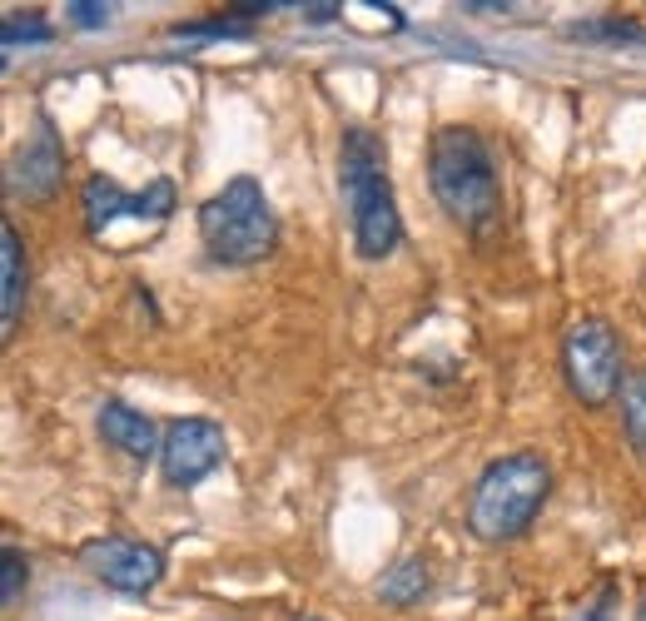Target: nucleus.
I'll list each match as a JSON object with an SVG mask.
<instances>
[{
    "instance_id": "f257e3e1",
    "label": "nucleus",
    "mask_w": 646,
    "mask_h": 621,
    "mask_svg": "<svg viewBox=\"0 0 646 621\" xmlns=\"http://www.w3.org/2000/svg\"><path fill=\"white\" fill-rule=\"evenodd\" d=\"M428 184L438 204L473 234H487L503 215V184L487 140L468 125H442L428 145Z\"/></svg>"
},
{
    "instance_id": "f03ea898",
    "label": "nucleus",
    "mask_w": 646,
    "mask_h": 621,
    "mask_svg": "<svg viewBox=\"0 0 646 621\" xmlns=\"http://www.w3.org/2000/svg\"><path fill=\"white\" fill-rule=\"evenodd\" d=\"M338 184H344L348 215H354V244L364 258H388L399 249L403 225L393 184H388V150L368 129H344L338 140Z\"/></svg>"
},
{
    "instance_id": "7ed1b4c3",
    "label": "nucleus",
    "mask_w": 646,
    "mask_h": 621,
    "mask_svg": "<svg viewBox=\"0 0 646 621\" xmlns=\"http://www.w3.org/2000/svg\"><path fill=\"white\" fill-rule=\"evenodd\" d=\"M547 487H552V472L538 452H512V458L487 462L473 487V503H468V527L483 542H512L542 513Z\"/></svg>"
},
{
    "instance_id": "20e7f679",
    "label": "nucleus",
    "mask_w": 646,
    "mask_h": 621,
    "mask_svg": "<svg viewBox=\"0 0 646 621\" xmlns=\"http://www.w3.org/2000/svg\"><path fill=\"white\" fill-rule=\"evenodd\" d=\"M199 234H205V249L219 258V264H258V258L274 249L279 239V225H274L269 194L254 174H239L229 180L215 199H205L199 209Z\"/></svg>"
},
{
    "instance_id": "39448f33",
    "label": "nucleus",
    "mask_w": 646,
    "mask_h": 621,
    "mask_svg": "<svg viewBox=\"0 0 646 621\" xmlns=\"http://www.w3.org/2000/svg\"><path fill=\"white\" fill-rule=\"evenodd\" d=\"M562 373L567 388L587 407L612 403V393L622 388V343H616L612 323L602 319H577L562 338Z\"/></svg>"
},
{
    "instance_id": "423d86ee",
    "label": "nucleus",
    "mask_w": 646,
    "mask_h": 621,
    "mask_svg": "<svg viewBox=\"0 0 646 621\" xmlns=\"http://www.w3.org/2000/svg\"><path fill=\"white\" fill-rule=\"evenodd\" d=\"M80 562L95 582L125 591V597H145L164 577V552L150 542H135V537H95L80 547Z\"/></svg>"
},
{
    "instance_id": "0eeeda50",
    "label": "nucleus",
    "mask_w": 646,
    "mask_h": 621,
    "mask_svg": "<svg viewBox=\"0 0 646 621\" xmlns=\"http://www.w3.org/2000/svg\"><path fill=\"white\" fill-rule=\"evenodd\" d=\"M224 462V428L215 418H174L164 428L160 468L174 487H194Z\"/></svg>"
},
{
    "instance_id": "6e6552de",
    "label": "nucleus",
    "mask_w": 646,
    "mask_h": 621,
    "mask_svg": "<svg viewBox=\"0 0 646 621\" xmlns=\"http://www.w3.org/2000/svg\"><path fill=\"white\" fill-rule=\"evenodd\" d=\"M80 204H85V225L95 229V234L105 225H115V219H154V225H160V219L174 215V184L154 180L150 189L125 194L109 174H95V180H85V189H80Z\"/></svg>"
},
{
    "instance_id": "1a4fd4ad",
    "label": "nucleus",
    "mask_w": 646,
    "mask_h": 621,
    "mask_svg": "<svg viewBox=\"0 0 646 621\" xmlns=\"http://www.w3.org/2000/svg\"><path fill=\"white\" fill-rule=\"evenodd\" d=\"M65 180V150H60V135H55L50 119H35V135L21 154H15V174H11V189L21 199H50Z\"/></svg>"
},
{
    "instance_id": "9d476101",
    "label": "nucleus",
    "mask_w": 646,
    "mask_h": 621,
    "mask_svg": "<svg viewBox=\"0 0 646 621\" xmlns=\"http://www.w3.org/2000/svg\"><path fill=\"white\" fill-rule=\"evenodd\" d=\"M100 438L109 442V448H119L125 458H135V462H145V458H154V452L164 448V433L154 428V418L150 413H140V407H129V403H100Z\"/></svg>"
},
{
    "instance_id": "9b49d317",
    "label": "nucleus",
    "mask_w": 646,
    "mask_h": 621,
    "mask_svg": "<svg viewBox=\"0 0 646 621\" xmlns=\"http://www.w3.org/2000/svg\"><path fill=\"white\" fill-rule=\"evenodd\" d=\"M25 309V244L15 225H0V329L15 333Z\"/></svg>"
},
{
    "instance_id": "f8f14e48",
    "label": "nucleus",
    "mask_w": 646,
    "mask_h": 621,
    "mask_svg": "<svg viewBox=\"0 0 646 621\" xmlns=\"http://www.w3.org/2000/svg\"><path fill=\"white\" fill-rule=\"evenodd\" d=\"M423 591H428V562L423 557H403L399 567L383 572V582H378V597L388 607H413Z\"/></svg>"
},
{
    "instance_id": "ddd939ff",
    "label": "nucleus",
    "mask_w": 646,
    "mask_h": 621,
    "mask_svg": "<svg viewBox=\"0 0 646 621\" xmlns=\"http://www.w3.org/2000/svg\"><path fill=\"white\" fill-rule=\"evenodd\" d=\"M622 428H626V442L646 458V368L622 378Z\"/></svg>"
},
{
    "instance_id": "4468645a",
    "label": "nucleus",
    "mask_w": 646,
    "mask_h": 621,
    "mask_svg": "<svg viewBox=\"0 0 646 621\" xmlns=\"http://www.w3.org/2000/svg\"><path fill=\"white\" fill-rule=\"evenodd\" d=\"M0 572H5V577H0V601H15L21 597V582L31 577V562H25L21 547H5V552H0Z\"/></svg>"
},
{
    "instance_id": "2eb2a0df",
    "label": "nucleus",
    "mask_w": 646,
    "mask_h": 621,
    "mask_svg": "<svg viewBox=\"0 0 646 621\" xmlns=\"http://www.w3.org/2000/svg\"><path fill=\"white\" fill-rule=\"evenodd\" d=\"M50 25H45V21H21V15H11V21H5V31H0V41H5V55H11L15 50V45H45V41H50Z\"/></svg>"
},
{
    "instance_id": "dca6fc26",
    "label": "nucleus",
    "mask_w": 646,
    "mask_h": 621,
    "mask_svg": "<svg viewBox=\"0 0 646 621\" xmlns=\"http://www.w3.org/2000/svg\"><path fill=\"white\" fill-rule=\"evenodd\" d=\"M572 35H577V41H636V45L646 41V31H636V25H616V21H607V25H572Z\"/></svg>"
},
{
    "instance_id": "f3484780",
    "label": "nucleus",
    "mask_w": 646,
    "mask_h": 621,
    "mask_svg": "<svg viewBox=\"0 0 646 621\" xmlns=\"http://www.w3.org/2000/svg\"><path fill=\"white\" fill-rule=\"evenodd\" d=\"M199 35H244L234 21H205V25H174V41H199Z\"/></svg>"
},
{
    "instance_id": "a211bd4d",
    "label": "nucleus",
    "mask_w": 646,
    "mask_h": 621,
    "mask_svg": "<svg viewBox=\"0 0 646 621\" xmlns=\"http://www.w3.org/2000/svg\"><path fill=\"white\" fill-rule=\"evenodd\" d=\"M70 21L76 25H85V31H100V25H109V5H85V0H80V5H70Z\"/></svg>"
},
{
    "instance_id": "6ab92c4d",
    "label": "nucleus",
    "mask_w": 646,
    "mask_h": 621,
    "mask_svg": "<svg viewBox=\"0 0 646 621\" xmlns=\"http://www.w3.org/2000/svg\"><path fill=\"white\" fill-rule=\"evenodd\" d=\"M303 15H309V21H334V5H309V11H303Z\"/></svg>"
},
{
    "instance_id": "aec40b11",
    "label": "nucleus",
    "mask_w": 646,
    "mask_h": 621,
    "mask_svg": "<svg viewBox=\"0 0 646 621\" xmlns=\"http://www.w3.org/2000/svg\"><path fill=\"white\" fill-rule=\"evenodd\" d=\"M636 621H646V601H642V607H636Z\"/></svg>"
},
{
    "instance_id": "412c9836",
    "label": "nucleus",
    "mask_w": 646,
    "mask_h": 621,
    "mask_svg": "<svg viewBox=\"0 0 646 621\" xmlns=\"http://www.w3.org/2000/svg\"><path fill=\"white\" fill-rule=\"evenodd\" d=\"M587 621H607V617H602V611H592V617H587Z\"/></svg>"
},
{
    "instance_id": "4be33fe9",
    "label": "nucleus",
    "mask_w": 646,
    "mask_h": 621,
    "mask_svg": "<svg viewBox=\"0 0 646 621\" xmlns=\"http://www.w3.org/2000/svg\"><path fill=\"white\" fill-rule=\"evenodd\" d=\"M299 621H313V617H299Z\"/></svg>"
}]
</instances>
